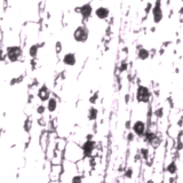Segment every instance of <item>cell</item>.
Segmentation results:
<instances>
[{
	"mask_svg": "<svg viewBox=\"0 0 183 183\" xmlns=\"http://www.w3.org/2000/svg\"><path fill=\"white\" fill-rule=\"evenodd\" d=\"M82 176L80 174H76L71 177V183H82Z\"/></svg>",
	"mask_w": 183,
	"mask_h": 183,
	"instance_id": "16",
	"label": "cell"
},
{
	"mask_svg": "<svg viewBox=\"0 0 183 183\" xmlns=\"http://www.w3.org/2000/svg\"><path fill=\"white\" fill-rule=\"evenodd\" d=\"M97 114H98V110L96 109L95 107H92V108L88 109V112H87V118H88V120L94 121V120H96Z\"/></svg>",
	"mask_w": 183,
	"mask_h": 183,
	"instance_id": "13",
	"label": "cell"
},
{
	"mask_svg": "<svg viewBox=\"0 0 183 183\" xmlns=\"http://www.w3.org/2000/svg\"><path fill=\"white\" fill-rule=\"evenodd\" d=\"M180 14H182V15H183V7L181 8V9H180Z\"/></svg>",
	"mask_w": 183,
	"mask_h": 183,
	"instance_id": "27",
	"label": "cell"
},
{
	"mask_svg": "<svg viewBox=\"0 0 183 183\" xmlns=\"http://www.w3.org/2000/svg\"><path fill=\"white\" fill-rule=\"evenodd\" d=\"M57 105H58V102H57V100L55 98V97H51L48 101H47V110L51 112V113H53L56 111L57 109Z\"/></svg>",
	"mask_w": 183,
	"mask_h": 183,
	"instance_id": "11",
	"label": "cell"
},
{
	"mask_svg": "<svg viewBox=\"0 0 183 183\" xmlns=\"http://www.w3.org/2000/svg\"><path fill=\"white\" fill-rule=\"evenodd\" d=\"M166 172L168 174H171V175H174L177 172V165H176V163L175 162L169 163V164L167 165V167H166Z\"/></svg>",
	"mask_w": 183,
	"mask_h": 183,
	"instance_id": "15",
	"label": "cell"
},
{
	"mask_svg": "<svg viewBox=\"0 0 183 183\" xmlns=\"http://www.w3.org/2000/svg\"><path fill=\"white\" fill-rule=\"evenodd\" d=\"M62 62L67 67H74L76 63H77V56H76L74 53H67L63 56Z\"/></svg>",
	"mask_w": 183,
	"mask_h": 183,
	"instance_id": "10",
	"label": "cell"
},
{
	"mask_svg": "<svg viewBox=\"0 0 183 183\" xmlns=\"http://www.w3.org/2000/svg\"><path fill=\"white\" fill-rule=\"evenodd\" d=\"M155 114L158 117V118H162L163 116H164V109L163 108H159V109H157L155 111Z\"/></svg>",
	"mask_w": 183,
	"mask_h": 183,
	"instance_id": "20",
	"label": "cell"
},
{
	"mask_svg": "<svg viewBox=\"0 0 183 183\" xmlns=\"http://www.w3.org/2000/svg\"><path fill=\"white\" fill-rule=\"evenodd\" d=\"M127 141L128 142H133V141H134V133H129V134H128Z\"/></svg>",
	"mask_w": 183,
	"mask_h": 183,
	"instance_id": "23",
	"label": "cell"
},
{
	"mask_svg": "<svg viewBox=\"0 0 183 183\" xmlns=\"http://www.w3.org/2000/svg\"><path fill=\"white\" fill-rule=\"evenodd\" d=\"M77 12H79V13H80V15L82 16V18L88 19V18L92 16V14H93L94 9H93L92 3H85V5H82L81 7L77 8Z\"/></svg>",
	"mask_w": 183,
	"mask_h": 183,
	"instance_id": "7",
	"label": "cell"
},
{
	"mask_svg": "<svg viewBox=\"0 0 183 183\" xmlns=\"http://www.w3.org/2000/svg\"><path fill=\"white\" fill-rule=\"evenodd\" d=\"M95 148H96V143H95L94 140H93V141L86 140V141L82 143V146H81V150H82L84 157H85V158H91L93 152H94V150H95Z\"/></svg>",
	"mask_w": 183,
	"mask_h": 183,
	"instance_id": "4",
	"label": "cell"
},
{
	"mask_svg": "<svg viewBox=\"0 0 183 183\" xmlns=\"http://www.w3.org/2000/svg\"><path fill=\"white\" fill-rule=\"evenodd\" d=\"M141 153H142V156H143L144 158L148 157V150H146V149H141Z\"/></svg>",
	"mask_w": 183,
	"mask_h": 183,
	"instance_id": "25",
	"label": "cell"
},
{
	"mask_svg": "<svg viewBox=\"0 0 183 183\" xmlns=\"http://www.w3.org/2000/svg\"><path fill=\"white\" fill-rule=\"evenodd\" d=\"M46 109H47V108H46V107H45V105H44V104H40V105H38V107H37V113H38V114H40V116H42V114H44V113H45V112H46Z\"/></svg>",
	"mask_w": 183,
	"mask_h": 183,
	"instance_id": "17",
	"label": "cell"
},
{
	"mask_svg": "<svg viewBox=\"0 0 183 183\" xmlns=\"http://www.w3.org/2000/svg\"><path fill=\"white\" fill-rule=\"evenodd\" d=\"M132 129L134 135L136 136H144L146 133V125L143 120H136L133 125H132Z\"/></svg>",
	"mask_w": 183,
	"mask_h": 183,
	"instance_id": "5",
	"label": "cell"
},
{
	"mask_svg": "<svg viewBox=\"0 0 183 183\" xmlns=\"http://www.w3.org/2000/svg\"><path fill=\"white\" fill-rule=\"evenodd\" d=\"M163 17H164V13H163V9H162V3H160V1H157L155 3V6L152 7L153 22L155 23H160L163 21Z\"/></svg>",
	"mask_w": 183,
	"mask_h": 183,
	"instance_id": "6",
	"label": "cell"
},
{
	"mask_svg": "<svg viewBox=\"0 0 183 183\" xmlns=\"http://www.w3.org/2000/svg\"><path fill=\"white\" fill-rule=\"evenodd\" d=\"M94 14H95V16L98 18V19L103 21V19H107L110 16V9L108 7L100 6L96 9H94Z\"/></svg>",
	"mask_w": 183,
	"mask_h": 183,
	"instance_id": "9",
	"label": "cell"
},
{
	"mask_svg": "<svg viewBox=\"0 0 183 183\" xmlns=\"http://www.w3.org/2000/svg\"><path fill=\"white\" fill-rule=\"evenodd\" d=\"M133 173H134V172H133V168H132V167H128L127 169L125 171L124 175H125L126 179H132V177H133Z\"/></svg>",
	"mask_w": 183,
	"mask_h": 183,
	"instance_id": "18",
	"label": "cell"
},
{
	"mask_svg": "<svg viewBox=\"0 0 183 183\" xmlns=\"http://www.w3.org/2000/svg\"><path fill=\"white\" fill-rule=\"evenodd\" d=\"M146 183H152V181H148Z\"/></svg>",
	"mask_w": 183,
	"mask_h": 183,
	"instance_id": "28",
	"label": "cell"
},
{
	"mask_svg": "<svg viewBox=\"0 0 183 183\" xmlns=\"http://www.w3.org/2000/svg\"><path fill=\"white\" fill-rule=\"evenodd\" d=\"M150 97H151L150 89L146 86L140 85L136 89V101L140 102V103H149Z\"/></svg>",
	"mask_w": 183,
	"mask_h": 183,
	"instance_id": "2",
	"label": "cell"
},
{
	"mask_svg": "<svg viewBox=\"0 0 183 183\" xmlns=\"http://www.w3.org/2000/svg\"><path fill=\"white\" fill-rule=\"evenodd\" d=\"M37 96L39 97V100L41 102H46L51 98V91L49 88L46 86V85H42L39 89H38V93H37Z\"/></svg>",
	"mask_w": 183,
	"mask_h": 183,
	"instance_id": "8",
	"label": "cell"
},
{
	"mask_svg": "<svg viewBox=\"0 0 183 183\" xmlns=\"http://www.w3.org/2000/svg\"><path fill=\"white\" fill-rule=\"evenodd\" d=\"M61 51H62V44H61L60 41H57V42H56V53L58 54Z\"/></svg>",
	"mask_w": 183,
	"mask_h": 183,
	"instance_id": "21",
	"label": "cell"
},
{
	"mask_svg": "<svg viewBox=\"0 0 183 183\" xmlns=\"http://www.w3.org/2000/svg\"><path fill=\"white\" fill-rule=\"evenodd\" d=\"M39 47L40 46L38 44H33V45L30 46V48H29V55H30V57L36 58L37 56H38V53H39Z\"/></svg>",
	"mask_w": 183,
	"mask_h": 183,
	"instance_id": "14",
	"label": "cell"
},
{
	"mask_svg": "<svg viewBox=\"0 0 183 183\" xmlns=\"http://www.w3.org/2000/svg\"><path fill=\"white\" fill-rule=\"evenodd\" d=\"M97 97H98V95H97V94H95L94 96H92L91 98H89V102H91L92 104H94V103L96 102V100H97Z\"/></svg>",
	"mask_w": 183,
	"mask_h": 183,
	"instance_id": "22",
	"label": "cell"
},
{
	"mask_svg": "<svg viewBox=\"0 0 183 183\" xmlns=\"http://www.w3.org/2000/svg\"><path fill=\"white\" fill-rule=\"evenodd\" d=\"M89 38V30L86 25H79L73 31V39L79 44H85Z\"/></svg>",
	"mask_w": 183,
	"mask_h": 183,
	"instance_id": "1",
	"label": "cell"
},
{
	"mask_svg": "<svg viewBox=\"0 0 183 183\" xmlns=\"http://www.w3.org/2000/svg\"><path fill=\"white\" fill-rule=\"evenodd\" d=\"M93 139H94L93 134H87V136H86V140H89V141H93Z\"/></svg>",
	"mask_w": 183,
	"mask_h": 183,
	"instance_id": "26",
	"label": "cell"
},
{
	"mask_svg": "<svg viewBox=\"0 0 183 183\" xmlns=\"http://www.w3.org/2000/svg\"><path fill=\"white\" fill-rule=\"evenodd\" d=\"M30 129H31V120H25V123H24V130L25 132H30Z\"/></svg>",
	"mask_w": 183,
	"mask_h": 183,
	"instance_id": "19",
	"label": "cell"
},
{
	"mask_svg": "<svg viewBox=\"0 0 183 183\" xmlns=\"http://www.w3.org/2000/svg\"><path fill=\"white\" fill-rule=\"evenodd\" d=\"M126 69H127V64H126V62H123V63H121V67H120V71L123 72V71L126 70Z\"/></svg>",
	"mask_w": 183,
	"mask_h": 183,
	"instance_id": "24",
	"label": "cell"
},
{
	"mask_svg": "<svg viewBox=\"0 0 183 183\" xmlns=\"http://www.w3.org/2000/svg\"><path fill=\"white\" fill-rule=\"evenodd\" d=\"M137 57H139L141 61H146V60H148V58L150 57V52H149L146 48L141 47V48L139 49V52H137Z\"/></svg>",
	"mask_w": 183,
	"mask_h": 183,
	"instance_id": "12",
	"label": "cell"
},
{
	"mask_svg": "<svg viewBox=\"0 0 183 183\" xmlns=\"http://www.w3.org/2000/svg\"><path fill=\"white\" fill-rule=\"evenodd\" d=\"M23 54V51L19 46H9L6 49V55L7 58L9 60V62H17L19 60V57Z\"/></svg>",
	"mask_w": 183,
	"mask_h": 183,
	"instance_id": "3",
	"label": "cell"
}]
</instances>
